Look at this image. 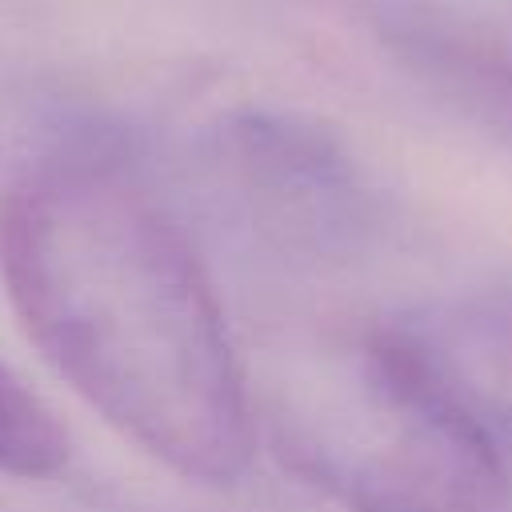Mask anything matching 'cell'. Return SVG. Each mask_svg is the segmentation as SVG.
<instances>
[{"mask_svg":"<svg viewBox=\"0 0 512 512\" xmlns=\"http://www.w3.org/2000/svg\"><path fill=\"white\" fill-rule=\"evenodd\" d=\"M384 332L424 384L512 460V284L444 296Z\"/></svg>","mask_w":512,"mask_h":512,"instance_id":"cell-4","label":"cell"},{"mask_svg":"<svg viewBox=\"0 0 512 512\" xmlns=\"http://www.w3.org/2000/svg\"><path fill=\"white\" fill-rule=\"evenodd\" d=\"M0 272L44 360L112 428L184 480H244L248 376L188 232L132 164L80 148L20 176Z\"/></svg>","mask_w":512,"mask_h":512,"instance_id":"cell-1","label":"cell"},{"mask_svg":"<svg viewBox=\"0 0 512 512\" xmlns=\"http://www.w3.org/2000/svg\"><path fill=\"white\" fill-rule=\"evenodd\" d=\"M212 156L248 228L288 256L348 252L376 220L352 156L304 120L244 112L220 128Z\"/></svg>","mask_w":512,"mask_h":512,"instance_id":"cell-3","label":"cell"},{"mask_svg":"<svg viewBox=\"0 0 512 512\" xmlns=\"http://www.w3.org/2000/svg\"><path fill=\"white\" fill-rule=\"evenodd\" d=\"M268 416L288 460L348 512H512L508 460L384 328L292 356Z\"/></svg>","mask_w":512,"mask_h":512,"instance_id":"cell-2","label":"cell"},{"mask_svg":"<svg viewBox=\"0 0 512 512\" xmlns=\"http://www.w3.org/2000/svg\"><path fill=\"white\" fill-rule=\"evenodd\" d=\"M68 464V432L56 412L0 364V472L40 480Z\"/></svg>","mask_w":512,"mask_h":512,"instance_id":"cell-5","label":"cell"}]
</instances>
